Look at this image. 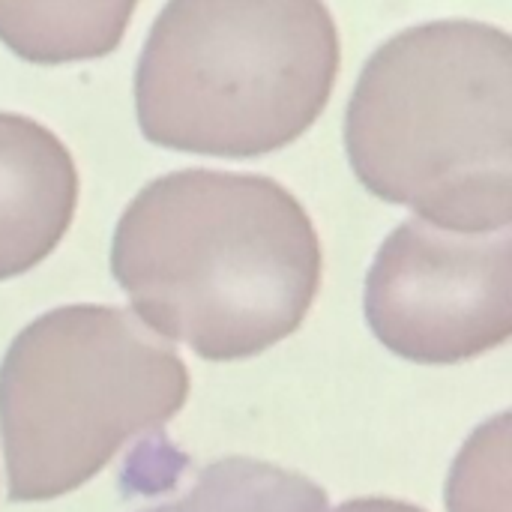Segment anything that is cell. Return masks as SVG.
Listing matches in <instances>:
<instances>
[{
	"label": "cell",
	"instance_id": "obj_1",
	"mask_svg": "<svg viewBox=\"0 0 512 512\" xmlns=\"http://www.w3.org/2000/svg\"><path fill=\"white\" fill-rule=\"evenodd\" d=\"M321 240L276 180L189 168L123 210L111 273L141 324L201 360H249L291 336L321 288Z\"/></svg>",
	"mask_w": 512,
	"mask_h": 512
},
{
	"label": "cell",
	"instance_id": "obj_2",
	"mask_svg": "<svg viewBox=\"0 0 512 512\" xmlns=\"http://www.w3.org/2000/svg\"><path fill=\"white\" fill-rule=\"evenodd\" d=\"M512 39L483 21H429L387 39L345 114L360 183L456 234L512 219Z\"/></svg>",
	"mask_w": 512,
	"mask_h": 512
},
{
	"label": "cell",
	"instance_id": "obj_3",
	"mask_svg": "<svg viewBox=\"0 0 512 512\" xmlns=\"http://www.w3.org/2000/svg\"><path fill=\"white\" fill-rule=\"evenodd\" d=\"M339 30L315 0L168 3L135 72L147 141L207 156H264L327 108Z\"/></svg>",
	"mask_w": 512,
	"mask_h": 512
},
{
	"label": "cell",
	"instance_id": "obj_4",
	"mask_svg": "<svg viewBox=\"0 0 512 512\" xmlns=\"http://www.w3.org/2000/svg\"><path fill=\"white\" fill-rule=\"evenodd\" d=\"M189 396L183 360L117 306H63L27 324L0 366L9 498L54 501Z\"/></svg>",
	"mask_w": 512,
	"mask_h": 512
},
{
	"label": "cell",
	"instance_id": "obj_5",
	"mask_svg": "<svg viewBox=\"0 0 512 512\" xmlns=\"http://www.w3.org/2000/svg\"><path fill=\"white\" fill-rule=\"evenodd\" d=\"M366 321L411 363L474 360L512 333V234H456L402 222L366 276Z\"/></svg>",
	"mask_w": 512,
	"mask_h": 512
},
{
	"label": "cell",
	"instance_id": "obj_6",
	"mask_svg": "<svg viewBox=\"0 0 512 512\" xmlns=\"http://www.w3.org/2000/svg\"><path fill=\"white\" fill-rule=\"evenodd\" d=\"M78 171L42 123L0 111V282L45 261L72 225Z\"/></svg>",
	"mask_w": 512,
	"mask_h": 512
},
{
	"label": "cell",
	"instance_id": "obj_7",
	"mask_svg": "<svg viewBox=\"0 0 512 512\" xmlns=\"http://www.w3.org/2000/svg\"><path fill=\"white\" fill-rule=\"evenodd\" d=\"M135 12L132 0L114 3H6L0 0V39L24 60H90L117 48Z\"/></svg>",
	"mask_w": 512,
	"mask_h": 512
},
{
	"label": "cell",
	"instance_id": "obj_8",
	"mask_svg": "<svg viewBox=\"0 0 512 512\" xmlns=\"http://www.w3.org/2000/svg\"><path fill=\"white\" fill-rule=\"evenodd\" d=\"M327 492L303 474L258 462L222 459L207 465L192 489L171 504L141 512H324Z\"/></svg>",
	"mask_w": 512,
	"mask_h": 512
},
{
	"label": "cell",
	"instance_id": "obj_9",
	"mask_svg": "<svg viewBox=\"0 0 512 512\" xmlns=\"http://www.w3.org/2000/svg\"><path fill=\"white\" fill-rule=\"evenodd\" d=\"M447 512H510V414L483 423L462 447L447 483Z\"/></svg>",
	"mask_w": 512,
	"mask_h": 512
},
{
	"label": "cell",
	"instance_id": "obj_10",
	"mask_svg": "<svg viewBox=\"0 0 512 512\" xmlns=\"http://www.w3.org/2000/svg\"><path fill=\"white\" fill-rule=\"evenodd\" d=\"M324 512H426L414 504H405V501H390V498H357V501H348L336 510Z\"/></svg>",
	"mask_w": 512,
	"mask_h": 512
}]
</instances>
